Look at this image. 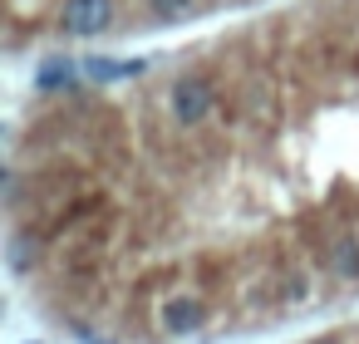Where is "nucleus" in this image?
I'll return each mask as SVG.
<instances>
[{
	"label": "nucleus",
	"mask_w": 359,
	"mask_h": 344,
	"mask_svg": "<svg viewBox=\"0 0 359 344\" xmlns=\"http://www.w3.org/2000/svg\"><path fill=\"white\" fill-rule=\"evenodd\" d=\"M276 0H6V40L25 45H118L133 35H163L207 25L222 15H251Z\"/></svg>",
	"instance_id": "1"
},
{
	"label": "nucleus",
	"mask_w": 359,
	"mask_h": 344,
	"mask_svg": "<svg viewBox=\"0 0 359 344\" xmlns=\"http://www.w3.org/2000/svg\"><path fill=\"white\" fill-rule=\"evenodd\" d=\"M158 324H163L168 334H197V329L207 324V300H197V295H172V300H163Z\"/></svg>",
	"instance_id": "2"
},
{
	"label": "nucleus",
	"mask_w": 359,
	"mask_h": 344,
	"mask_svg": "<svg viewBox=\"0 0 359 344\" xmlns=\"http://www.w3.org/2000/svg\"><path fill=\"white\" fill-rule=\"evenodd\" d=\"M315 344H344V339H339V334H330V339H315Z\"/></svg>",
	"instance_id": "3"
}]
</instances>
